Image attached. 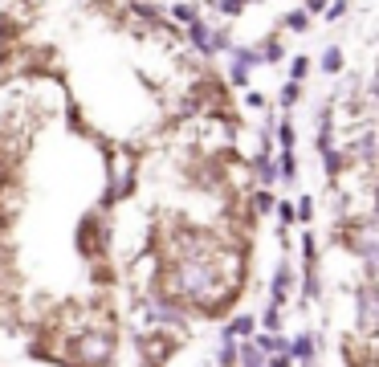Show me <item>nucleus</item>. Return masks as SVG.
I'll return each mask as SVG.
<instances>
[{
  "label": "nucleus",
  "mask_w": 379,
  "mask_h": 367,
  "mask_svg": "<svg viewBox=\"0 0 379 367\" xmlns=\"http://www.w3.org/2000/svg\"><path fill=\"white\" fill-rule=\"evenodd\" d=\"M285 25H290V29H306V13H294V17L285 21Z\"/></svg>",
  "instance_id": "2"
},
{
  "label": "nucleus",
  "mask_w": 379,
  "mask_h": 367,
  "mask_svg": "<svg viewBox=\"0 0 379 367\" xmlns=\"http://www.w3.org/2000/svg\"><path fill=\"white\" fill-rule=\"evenodd\" d=\"M322 66H327L330 74H334V69L343 66V57H339V50H327V53H322Z\"/></svg>",
  "instance_id": "1"
}]
</instances>
